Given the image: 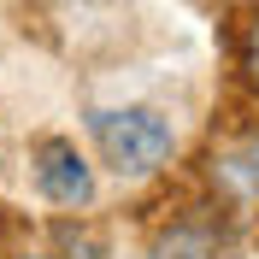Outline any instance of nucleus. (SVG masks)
Masks as SVG:
<instances>
[{"label":"nucleus","mask_w":259,"mask_h":259,"mask_svg":"<svg viewBox=\"0 0 259 259\" xmlns=\"http://www.w3.org/2000/svg\"><path fill=\"white\" fill-rule=\"evenodd\" d=\"M212 177L224 183L242 206H259V136H253V142H236L230 153H218Z\"/></svg>","instance_id":"nucleus-3"},{"label":"nucleus","mask_w":259,"mask_h":259,"mask_svg":"<svg viewBox=\"0 0 259 259\" xmlns=\"http://www.w3.org/2000/svg\"><path fill=\"white\" fill-rule=\"evenodd\" d=\"M35 189L48 194L53 206L77 212L95 200V177H89V165H82L77 142H65V136H48V142L35 147Z\"/></svg>","instance_id":"nucleus-2"},{"label":"nucleus","mask_w":259,"mask_h":259,"mask_svg":"<svg viewBox=\"0 0 259 259\" xmlns=\"http://www.w3.org/2000/svg\"><path fill=\"white\" fill-rule=\"evenodd\" d=\"M24 259H41V253H24Z\"/></svg>","instance_id":"nucleus-5"},{"label":"nucleus","mask_w":259,"mask_h":259,"mask_svg":"<svg viewBox=\"0 0 259 259\" xmlns=\"http://www.w3.org/2000/svg\"><path fill=\"white\" fill-rule=\"evenodd\" d=\"M242 65H247V77H253V89H259V18L247 24V41H242Z\"/></svg>","instance_id":"nucleus-4"},{"label":"nucleus","mask_w":259,"mask_h":259,"mask_svg":"<svg viewBox=\"0 0 259 259\" xmlns=\"http://www.w3.org/2000/svg\"><path fill=\"white\" fill-rule=\"evenodd\" d=\"M89 130H95L100 159L112 165L118 177H153V171L171 159V147H177L171 124H165L153 106H118V112H95V118H89Z\"/></svg>","instance_id":"nucleus-1"}]
</instances>
